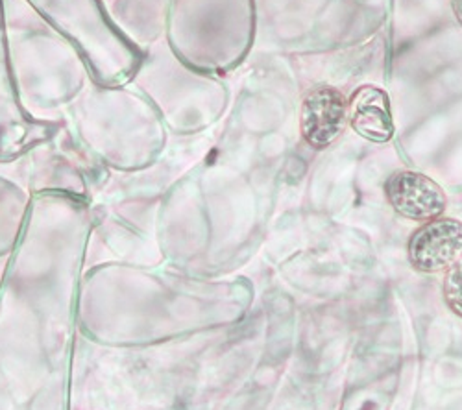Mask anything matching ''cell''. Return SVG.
<instances>
[{"label": "cell", "mask_w": 462, "mask_h": 410, "mask_svg": "<svg viewBox=\"0 0 462 410\" xmlns=\"http://www.w3.org/2000/svg\"><path fill=\"white\" fill-rule=\"evenodd\" d=\"M348 124V102L342 93L329 86L315 87L301 104L300 128L305 142L324 150L333 144Z\"/></svg>", "instance_id": "cell-3"}, {"label": "cell", "mask_w": 462, "mask_h": 410, "mask_svg": "<svg viewBox=\"0 0 462 410\" xmlns=\"http://www.w3.org/2000/svg\"><path fill=\"white\" fill-rule=\"evenodd\" d=\"M453 12L457 21L462 24V0H453Z\"/></svg>", "instance_id": "cell-6"}, {"label": "cell", "mask_w": 462, "mask_h": 410, "mask_svg": "<svg viewBox=\"0 0 462 410\" xmlns=\"http://www.w3.org/2000/svg\"><path fill=\"white\" fill-rule=\"evenodd\" d=\"M444 297L449 309L462 318V257L448 269L444 279Z\"/></svg>", "instance_id": "cell-5"}, {"label": "cell", "mask_w": 462, "mask_h": 410, "mask_svg": "<svg viewBox=\"0 0 462 410\" xmlns=\"http://www.w3.org/2000/svg\"><path fill=\"white\" fill-rule=\"evenodd\" d=\"M462 257V222L435 218L423 223L409 241L411 265L423 274L448 270Z\"/></svg>", "instance_id": "cell-1"}, {"label": "cell", "mask_w": 462, "mask_h": 410, "mask_svg": "<svg viewBox=\"0 0 462 410\" xmlns=\"http://www.w3.org/2000/svg\"><path fill=\"white\" fill-rule=\"evenodd\" d=\"M384 195L398 214L418 222L439 218L448 204L446 193L437 181L412 170H400L389 176Z\"/></svg>", "instance_id": "cell-2"}, {"label": "cell", "mask_w": 462, "mask_h": 410, "mask_svg": "<svg viewBox=\"0 0 462 410\" xmlns=\"http://www.w3.org/2000/svg\"><path fill=\"white\" fill-rule=\"evenodd\" d=\"M348 121L357 135L372 142H389L394 135L389 95L365 86L348 102Z\"/></svg>", "instance_id": "cell-4"}]
</instances>
